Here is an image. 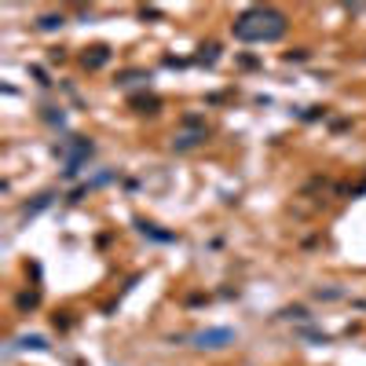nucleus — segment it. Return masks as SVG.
Masks as SVG:
<instances>
[{"label": "nucleus", "instance_id": "1", "mask_svg": "<svg viewBox=\"0 0 366 366\" xmlns=\"http://www.w3.org/2000/svg\"><path fill=\"white\" fill-rule=\"evenodd\" d=\"M286 33V15L274 8H249L246 15L234 18V37L242 40H278Z\"/></svg>", "mask_w": 366, "mask_h": 366}, {"label": "nucleus", "instance_id": "2", "mask_svg": "<svg viewBox=\"0 0 366 366\" xmlns=\"http://www.w3.org/2000/svg\"><path fill=\"white\" fill-rule=\"evenodd\" d=\"M40 26H44V30H55V26H62V18H55V15H48V18H40Z\"/></svg>", "mask_w": 366, "mask_h": 366}]
</instances>
